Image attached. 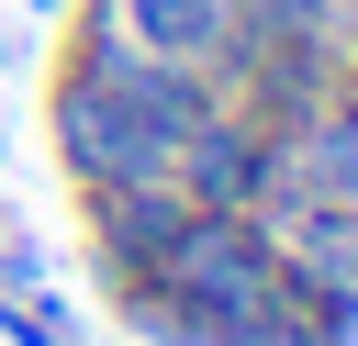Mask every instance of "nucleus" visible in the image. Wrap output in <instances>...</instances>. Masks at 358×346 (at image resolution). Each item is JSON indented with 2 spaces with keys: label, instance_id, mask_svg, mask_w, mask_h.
Here are the masks:
<instances>
[{
  "label": "nucleus",
  "instance_id": "nucleus-5",
  "mask_svg": "<svg viewBox=\"0 0 358 346\" xmlns=\"http://www.w3.org/2000/svg\"><path fill=\"white\" fill-rule=\"evenodd\" d=\"M280 134V156H291V179L324 201V212H358V67L302 112V123H268Z\"/></svg>",
  "mask_w": 358,
  "mask_h": 346
},
{
  "label": "nucleus",
  "instance_id": "nucleus-11",
  "mask_svg": "<svg viewBox=\"0 0 358 346\" xmlns=\"http://www.w3.org/2000/svg\"><path fill=\"white\" fill-rule=\"evenodd\" d=\"M22 11H34V22H56V11H67V0H22Z\"/></svg>",
  "mask_w": 358,
  "mask_h": 346
},
{
  "label": "nucleus",
  "instance_id": "nucleus-12",
  "mask_svg": "<svg viewBox=\"0 0 358 346\" xmlns=\"http://www.w3.org/2000/svg\"><path fill=\"white\" fill-rule=\"evenodd\" d=\"M336 346H358V324H347V335H336Z\"/></svg>",
  "mask_w": 358,
  "mask_h": 346
},
{
  "label": "nucleus",
  "instance_id": "nucleus-6",
  "mask_svg": "<svg viewBox=\"0 0 358 346\" xmlns=\"http://www.w3.org/2000/svg\"><path fill=\"white\" fill-rule=\"evenodd\" d=\"M101 22L145 56H179V67H235V0H101Z\"/></svg>",
  "mask_w": 358,
  "mask_h": 346
},
{
  "label": "nucleus",
  "instance_id": "nucleus-8",
  "mask_svg": "<svg viewBox=\"0 0 358 346\" xmlns=\"http://www.w3.org/2000/svg\"><path fill=\"white\" fill-rule=\"evenodd\" d=\"M0 346H78L56 290H0Z\"/></svg>",
  "mask_w": 358,
  "mask_h": 346
},
{
  "label": "nucleus",
  "instance_id": "nucleus-4",
  "mask_svg": "<svg viewBox=\"0 0 358 346\" xmlns=\"http://www.w3.org/2000/svg\"><path fill=\"white\" fill-rule=\"evenodd\" d=\"M90 201V257H101V290L112 279H145L157 257H168V234H179V179H112V190H78Z\"/></svg>",
  "mask_w": 358,
  "mask_h": 346
},
{
  "label": "nucleus",
  "instance_id": "nucleus-3",
  "mask_svg": "<svg viewBox=\"0 0 358 346\" xmlns=\"http://www.w3.org/2000/svg\"><path fill=\"white\" fill-rule=\"evenodd\" d=\"M168 179L190 212H257V179H268V123L246 100H213L179 145H168Z\"/></svg>",
  "mask_w": 358,
  "mask_h": 346
},
{
  "label": "nucleus",
  "instance_id": "nucleus-7",
  "mask_svg": "<svg viewBox=\"0 0 358 346\" xmlns=\"http://www.w3.org/2000/svg\"><path fill=\"white\" fill-rule=\"evenodd\" d=\"M112 313H123L145 346H213V335H201V324H190V313H179L157 279H112Z\"/></svg>",
  "mask_w": 358,
  "mask_h": 346
},
{
  "label": "nucleus",
  "instance_id": "nucleus-2",
  "mask_svg": "<svg viewBox=\"0 0 358 346\" xmlns=\"http://www.w3.org/2000/svg\"><path fill=\"white\" fill-rule=\"evenodd\" d=\"M45 134H56V167L78 179V190H112V179H168V134L112 89V78H78V67H56V89H45Z\"/></svg>",
  "mask_w": 358,
  "mask_h": 346
},
{
  "label": "nucleus",
  "instance_id": "nucleus-10",
  "mask_svg": "<svg viewBox=\"0 0 358 346\" xmlns=\"http://www.w3.org/2000/svg\"><path fill=\"white\" fill-rule=\"evenodd\" d=\"M324 11H336V56L358 67V0H324Z\"/></svg>",
  "mask_w": 358,
  "mask_h": 346
},
{
  "label": "nucleus",
  "instance_id": "nucleus-9",
  "mask_svg": "<svg viewBox=\"0 0 358 346\" xmlns=\"http://www.w3.org/2000/svg\"><path fill=\"white\" fill-rule=\"evenodd\" d=\"M0 290H45V246H34V223H11V212H0Z\"/></svg>",
  "mask_w": 358,
  "mask_h": 346
},
{
  "label": "nucleus",
  "instance_id": "nucleus-1",
  "mask_svg": "<svg viewBox=\"0 0 358 346\" xmlns=\"http://www.w3.org/2000/svg\"><path fill=\"white\" fill-rule=\"evenodd\" d=\"M145 279L213 346H291V246L257 212H179V234Z\"/></svg>",
  "mask_w": 358,
  "mask_h": 346
}]
</instances>
